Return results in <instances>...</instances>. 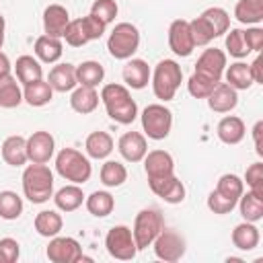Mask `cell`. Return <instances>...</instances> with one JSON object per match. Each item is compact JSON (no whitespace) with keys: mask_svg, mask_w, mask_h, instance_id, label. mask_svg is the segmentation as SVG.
I'll return each mask as SVG.
<instances>
[{"mask_svg":"<svg viewBox=\"0 0 263 263\" xmlns=\"http://www.w3.org/2000/svg\"><path fill=\"white\" fill-rule=\"evenodd\" d=\"M105 247H107V253L113 257V259H119V261H129L136 257L138 253V247H136V240H134V234H132V228L119 224V226H113L107 236H105Z\"/></svg>","mask_w":263,"mask_h":263,"instance_id":"cell-8","label":"cell"},{"mask_svg":"<svg viewBox=\"0 0 263 263\" xmlns=\"http://www.w3.org/2000/svg\"><path fill=\"white\" fill-rule=\"evenodd\" d=\"M117 2L115 0H95L90 6V14H95L99 21H103L105 25L113 23L117 16Z\"/></svg>","mask_w":263,"mask_h":263,"instance_id":"cell-45","label":"cell"},{"mask_svg":"<svg viewBox=\"0 0 263 263\" xmlns=\"http://www.w3.org/2000/svg\"><path fill=\"white\" fill-rule=\"evenodd\" d=\"M238 210H240V216L247 220V222H259L263 218V199L257 197L255 193H245L238 197Z\"/></svg>","mask_w":263,"mask_h":263,"instance_id":"cell-36","label":"cell"},{"mask_svg":"<svg viewBox=\"0 0 263 263\" xmlns=\"http://www.w3.org/2000/svg\"><path fill=\"white\" fill-rule=\"evenodd\" d=\"M10 60H8V55L6 53H2L0 51V76H6V74H10Z\"/></svg>","mask_w":263,"mask_h":263,"instance_id":"cell-53","label":"cell"},{"mask_svg":"<svg viewBox=\"0 0 263 263\" xmlns=\"http://www.w3.org/2000/svg\"><path fill=\"white\" fill-rule=\"evenodd\" d=\"M55 171L62 179L66 181H72L76 185H82L90 179L92 175V166H90V160L74 150V148H62L55 156Z\"/></svg>","mask_w":263,"mask_h":263,"instance_id":"cell-3","label":"cell"},{"mask_svg":"<svg viewBox=\"0 0 263 263\" xmlns=\"http://www.w3.org/2000/svg\"><path fill=\"white\" fill-rule=\"evenodd\" d=\"M234 205H236V201H234V199H230V197H226V195L218 193L216 189L208 195V208H210L214 214H228V212H232V210H234Z\"/></svg>","mask_w":263,"mask_h":263,"instance_id":"cell-47","label":"cell"},{"mask_svg":"<svg viewBox=\"0 0 263 263\" xmlns=\"http://www.w3.org/2000/svg\"><path fill=\"white\" fill-rule=\"evenodd\" d=\"M55 152V140L49 132H33L29 138H27V158L31 162H39V164H45L51 160Z\"/></svg>","mask_w":263,"mask_h":263,"instance_id":"cell-11","label":"cell"},{"mask_svg":"<svg viewBox=\"0 0 263 263\" xmlns=\"http://www.w3.org/2000/svg\"><path fill=\"white\" fill-rule=\"evenodd\" d=\"M261 64H263V60L257 55L255 60H253V64L249 66V70H251V76H253V82H261L263 80V72H261Z\"/></svg>","mask_w":263,"mask_h":263,"instance_id":"cell-51","label":"cell"},{"mask_svg":"<svg viewBox=\"0 0 263 263\" xmlns=\"http://www.w3.org/2000/svg\"><path fill=\"white\" fill-rule=\"evenodd\" d=\"M49 86L55 92H70L76 88L78 80H76V66L72 64H58L49 70V78H47Z\"/></svg>","mask_w":263,"mask_h":263,"instance_id":"cell-20","label":"cell"},{"mask_svg":"<svg viewBox=\"0 0 263 263\" xmlns=\"http://www.w3.org/2000/svg\"><path fill=\"white\" fill-rule=\"evenodd\" d=\"M150 74H152L150 72V66L144 60H138V58H129L127 64L123 66V72H121L123 82L129 88H136V90L144 88L150 82Z\"/></svg>","mask_w":263,"mask_h":263,"instance_id":"cell-19","label":"cell"},{"mask_svg":"<svg viewBox=\"0 0 263 263\" xmlns=\"http://www.w3.org/2000/svg\"><path fill=\"white\" fill-rule=\"evenodd\" d=\"M23 193L31 203H45L53 195V173L47 164L33 162L23 171Z\"/></svg>","mask_w":263,"mask_h":263,"instance_id":"cell-2","label":"cell"},{"mask_svg":"<svg viewBox=\"0 0 263 263\" xmlns=\"http://www.w3.org/2000/svg\"><path fill=\"white\" fill-rule=\"evenodd\" d=\"M14 72H16V80L23 86L29 84V82H35V80H41L43 78V68H41L39 60L33 58V55H21V58H16Z\"/></svg>","mask_w":263,"mask_h":263,"instance_id":"cell-25","label":"cell"},{"mask_svg":"<svg viewBox=\"0 0 263 263\" xmlns=\"http://www.w3.org/2000/svg\"><path fill=\"white\" fill-rule=\"evenodd\" d=\"M226 49L236 60L247 58L251 53V49H249V45L245 41V31L242 29H230V33L226 35Z\"/></svg>","mask_w":263,"mask_h":263,"instance_id":"cell-44","label":"cell"},{"mask_svg":"<svg viewBox=\"0 0 263 263\" xmlns=\"http://www.w3.org/2000/svg\"><path fill=\"white\" fill-rule=\"evenodd\" d=\"M232 245L240 251H253L259 240H261V234H259V228L255 226V222H242V224H236L234 230H232Z\"/></svg>","mask_w":263,"mask_h":263,"instance_id":"cell-24","label":"cell"},{"mask_svg":"<svg viewBox=\"0 0 263 263\" xmlns=\"http://www.w3.org/2000/svg\"><path fill=\"white\" fill-rule=\"evenodd\" d=\"M216 191L222 193V195H226V197H230V199H234V201H238V197L245 191V181L240 177L232 175V173H226V175H222L218 179Z\"/></svg>","mask_w":263,"mask_h":263,"instance_id":"cell-40","label":"cell"},{"mask_svg":"<svg viewBox=\"0 0 263 263\" xmlns=\"http://www.w3.org/2000/svg\"><path fill=\"white\" fill-rule=\"evenodd\" d=\"M84 203H86V210L97 218L109 216L115 208V199L109 191H92L88 197H84Z\"/></svg>","mask_w":263,"mask_h":263,"instance_id":"cell-35","label":"cell"},{"mask_svg":"<svg viewBox=\"0 0 263 263\" xmlns=\"http://www.w3.org/2000/svg\"><path fill=\"white\" fill-rule=\"evenodd\" d=\"M4 29H6V21L0 14V49H2V43H4Z\"/></svg>","mask_w":263,"mask_h":263,"instance_id":"cell-54","label":"cell"},{"mask_svg":"<svg viewBox=\"0 0 263 263\" xmlns=\"http://www.w3.org/2000/svg\"><path fill=\"white\" fill-rule=\"evenodd\" d=\"M201 16L212 25L216 37L228 33V27H230V14H228L224 8H220V6H210V8H205V10L201 12Z\"/></svg>","mask_w":263,"mask_h":263,"instance_id":"cell-39","label":"cell"},{"mask_svg":"<svg viewBox=\"0 0 263 263\" xmlns=\"http://www.w3.org/2000/svg\"><path fill=\"white\" fill-rule=\"evenodd\" d=\"M23 214V197L14 191H0V218L16 220Z\"/></svg>","mask_w":263,"mask_h":263,"instance_id":"cell-38","label":"cell"},{"mask_svg":"<svg viewBox=\"0 0 263 263\" xmlns=\"http://www.w3.org/2000/svg\"><path fill=\"white\" fill-rule=\"evenodd\" d=\"M152 78V90L154 97L160 101H171L177 92V88L181 86L183 80V70L175 60H160L154 68V72L150 74Z\"/></svg>","mask_w":263,"mask_h":263,"instance_id":"cell-4","label":"cell"},{"mask_svg":"<svg viewBox=\"0 0 263 263\" xmlns=\"http://www.w3.org/2000/svg\"><path fill=\"white\" fill-rule=\"evenodd\" d=\"M234 16L242 25H259L263 21V0H238Z\"/></svg>","mask_w":263,"mask_h":263,"instance_id":"cell-31","label":"cell"},{"mask_svg":"<svg viewBox=\"0 0 263 263\" xmlns=\"http://www.w3.org/2000/svg\"><path fill=\"white\" fill-rule=\"evenodd\" d=\"M162 228H164V218L158 210L146 208V210L138 212V216L134 220V230H132L138 251L148 249L154 242V238L160 234Z\"/></svg>","mask_w":263,"mask_h":263,"instance_id":"cell-6","label":"cell"},{"mask_svg":"<svg viewBox=\"0 0 263 263\" xmlns=\"http://www.w3.org/2000/svg\"><path fill=\"white\" fill-rule=\"evenodd\" d=\"M70 23V14L62 4H49L43 10V31L49 37H64V31Z\"/></svg>","mask_w":263,"mask_h":263,"instance_id":"cell-17","label":"cell"},{"mask_svg":"<svg viewBox=\"0 0 263 263\" xmlns=\"http://www.w3.org/2000/svg\"><path fill=\"white\" fill-rule=\"evenodd\" d=\"M245 41L251 51H261L263 47V29L261 27H251L245 31Z\"/></svg>","mask_w":263,"mask_h":263,"instance_id":"cell-50","label":"cell"},{"mask_svg":"<svg viewBox=\"0 0 263 263\" xmlns=\"http://www.w3.org/2000/svg\"><path fill=\"white\" fill-rule=\"evenodd\" d=\"M127 181V168L117 160H107L101 166V183L105 187H119Z\"/></svg>","mask_w":263,"mask_h":263,"instance_id":"cell-37","label":"cell"},{"mask_svg":"<svg viewBox=\"0 0 263 263\" xmlns=\"http://www.w3.org/2000/svg\"><path fill=\"white\" fill-rule=\"evenodd\" d=\"M51 97H53V88L43 78L35 80V82H29L23 88V101H27L31 107H43L51 101Z\"/></svg>","mask_w":263,"mask_h":263,"instance_id":"cell-26","label":"cell"},{"mask_svg":"<svg viewBox=\"0 0 263 263\" xmlns=\"http://www.w3.org/2000/svg\"><path fill=\"white\" fill-rule=\"evenodd\" d=\"M47 259L53 263H78L82 259L88 261V257L82 255V247L72 236H51L47 245Z\"/></svg>","mask_w":263,"mask_h":263,"instance_id":"cell-9","label":"cell"},{"mask_svg":"<svg viewBox=\"0 0 263 263\" xmlns=\"http://www.w3.org/2000/svg\"><path fill=\"white\" fill-rule=\"evenodd\" d=\"M261 132H263V121H257L255 127H253V138H255V148H257V154L259 156L263 154V148H261Z\"/></svg>","mask_w":263,"mask_h":263,"instance_id":"cell-52","label":"cell"},{"mask_svg":"<svg viewBox=\"0 0 263 263\" xmlns=\"http://www.w3.org/2000/svg\"><path fill=\"white\" fill-rule=\"evenodd\" d=\"M33 49H35L37 60H41V62H45V64H53V62H58V60L62 58V51H64L62 41H60L58 37H49V35H41V37H37Z\"/></svg>","mask_w":263,"mask_h":263,"instance_id":"cell-28","label":"cell"},{"mask_svg":"<svg viewBox=\"0 0 263 263\" xmlns=\"http://www.w3.org/2000/svg\"><path fill=\"white\" fill-rule=\"evenodd\" d=\"M82 23H84V27H86V33H88L90 41H92V39H101L103 33H105V29H107V25H105L103 21H99L95 14L82 16Z\"/></svg>","mask_w":263,"mask_h":263,"instance_id":"cell-49","label":"cell"},{"mask_svg":"<svg viewBox=\"0 0 263 263\" xmlns=\"http://www.w3.org/2000/svg\"><path fill=\"white\" fill-rule=\"evenodd\" d=\"M148 185L152 193L164 199L166 203H181L185 199V185L175 177V173L158 179H148Z\"/></svg>","mask_w":263,"mask_h":263,"instance_id":"cell-14","label":"cell"},{"mask_svg":"<svg viewBox=\"0 0 263 263\" xmlns=\"http://www.w3.org/2000/svg\"><path fill=\"white\" fill-rule=\"evenodd\" d=\"M21 255V245L14 238H0V263H14Z\"/></svg>","mask_w":263,"mask_h":263,"instance_id":"cell-48","label":"cell"},{"mask_svg":"<svg viewBox=\"0 0 263 263\" xmlns=\"http://www.w3.org/2000/svg\"><path fill=\"white\" fill-rule=\"evenodd\" d=\"M150 247H154V255L158 259L168 261V263L179 261L185 255V249H187L185 247V238L179 232L168 230V228H162L160 234L154 238V242Z\"/></svg>","mask_w":263,"mask_h":263,"instance_id":"cell-10","label":"cell"},{"mask_svg":"<svg viewBox=\"0 0 263 263\" xmlns=\"http://www.w3.org/2000/svg\"><path fill=\"white\" fill-rule=\"evenodd\" d=\"M142 129L150 140H164L173 127V113L160 103H152L142 111Z\"/></svg>","mask_w":263,"mask_h":263,"instance_id":"cell-7","label":"cell"},{"mask_svg":"<svg viewBox=\"0 0 263 263\" xmlns=\"http://www.w3.org/2000/svg\"><path fill=\"white\" fill-rule=\"evenodd\" d=\"M216 134L220 138V142L228 144V146H234L238 142H242L245 134H247V127H245V121L236 115H226L220 119L218 127H216Z\"/></svg>","mask_w":263,"mask_h":263,"instance_id":"cell-21","label":"cell"},{"mask_svg":"<svg viewBox=\"0 0 263 263\" xmlns=\"http://www.w3.org/2000/svg\"><path fill=\"white\" fill-rule=\"evenodd\" d=\"M224 76H226V82L234 88V90H247L251 88L255 82H253V76H251V70L245 62H234L230 64L226 70H224Z\"/></svg>","mask_w":263,"mask_h":263,"instance_id":"cell-33","label":"cell"},{"mask_svg":"<svg viewBox=\"0 0 263 263\" xmlns=\"http://www.w3.org/2000/svg\"><path fill=\"white\" fill-rule=\"evenodd\" d=\"M105 78V68L99 62H82L80 66H76V80L80 86H92L97 88Z\"/></svg>","mask_w":263,"mask_h":263,"instance_id":"cell-34","label":"cell"},{"mask_svg":"<svg viewBox=\"0 0 263 263\" xmlns=\"http://www.w3.org/2000/svg\"><path fill=\"white\" fill-rule=\"evenodd\" d=\"M64 39H66V43L72 45V47H82V45H86V43L90 41L82 18H74V21L68 23L66 31H64Z\"/></svg>","mask_w":263,"mask_h":263,"instance_id":"cell-42","label":"cell"},{"mask_svg":"<svg viewBox=\"0 0 263 263\" xmlns=\"http://www.w3.org/2000/svg\"><path fill=\"white\" fill-rule=\"evenodd\" d=\"M2 158L10 166H23L27 158V140L23 136H8L2 142Z\"/></svg>","mask_w":263,"mask_h":263,"instance_id":"cell-23","label":"cell"},{"mask_svg":"<svg viewBox=\"0 0 263 263\" xmlns=\"http://www.w3.org/2000/svg\"><path fill=\"white\" fill-rule=\"evenodd\" d=\"M86 154L95 160H103L113 152V138L107 132H92L84 142Z\"/></svg>","mask_w":263,"mask_h":263,"instance_id":"cell-27","label":"cell"},{"mask_svg":"<svg viewBox=\"0 0 263 263\" xmlns=\"http://www.w3.org/2000/svg\"><path fill=\"white\" fill-rule=\"evenodd\" d=\"M168 47L173 49V53H177L181 58L191 55V51L195 49V43H193L189 21L177 18V21L171 23V27H168Z\"/></svg>","mask_w":263,"mask_h":263,"instance_id":"cell-12","label":"cell"},{"mask_svg":"<svg viewBox=\"0 0 263 263\" xmlns=\"http://www.w3.org/2000/svg\"><path fill=\"white\" fill-rule=\"evenodd\" d=\"M23 103V90L12 74L0 76V107L14 109Z\"/></svg>","mask_w":263,"mask_h":263,"instance_id":"cell-30","label":"cell"},{"mask_svg":"<svg viewBox=\"0 0 263 263\" xmlns=\"http://www.w3.org/2000/svg\"><path fill=\"white\" fill-rule=\"evenodd\" d=\"M236 103H238V95L228 82H218L214 90L208 95V105L216 113H230L236 107Z\"/></svg>","mask_w":263,"mask_h":263,"instance_id":"cell-18","label":"cell"},{"mask_svg":"<svg viewBox=\"0 0 263 263\" xmlns=\"http://www.w3.org/2000/svg\"><path fill=\"white\" fill-rule=\"evenodd\" d=\"M216 84H218L216 80H212V78H208V76H203L199 72H193L191 78L187 80V90L195 99H208V95L214 90Z\"/></svg>","mask_w":263,"mask_h":263,"instance_id":"cell-41","label":"cell"},{"mask_svg":"<svg viewBox=\"0 0 263 263\" xmlns=\"http://www.w3.org/2000/svg\"><path fill=\"white\" fill-rule=\"evenodd\" d=\"M117 150L127 162H140L148 152V142L140 132H125L117 142Z\"/></svg>","mask_w":263,"mask_h":263,"instance_id":"cell-15","label":"cell"},{"mask_svg":"<svg viewBox=\"0 0 263 263\" xmlns=\"http://www.w3.org/2000/svg\"><path fill=\"white\" fill-rule=\"evenodd\" d=\"M140 47V31L132 23H117L107 39V49L115 60H129Z\"/></svg>","mask_w":263,"mask_h":263,"instance_id":"cell-5","label":"cell"},{"mask_svg":"<svg viewBox=\"0 0 263 263\" xmlns=\"http://www.w3.org/2000/svg\"><path fill=\"white\" fill-rule=\"evenodd\" d=\"M62 226H64V220L55 210H43L35 216V230L45 238L58 236Z\"/></svg>","mask_w":263,"mask_h":263,"instance_id":"cell-32","label":"cell"},{"mask_svg":"<svg viewBox=\"0 0 263 263\" xmlns=\"http://www.w3.org/2000/svg\"><path fill=\"white\" fill-rule=\"evenodd\" d=\"M70 107L80 115L92 113L99 107V92L92 86H80L78 84L70 95Z\"/></svg>","mask_w":263,"mask_h":263,"instance_id":"cell-22","label":"cell"},{"mask_svg":"<svg viewBox=\"0 0 263 263\" xmlns=\"http://www.w3.org/2000/svg\"><path fill=\"white\" fill-rule=\"evenodd\" d=\"M101 101L105 105L107 115L121 125L132 123L138 117V105L129 95V88L123 84H105L101 88Z\"/></svg>","mask_w":263,"mask_h":263,"instance_id":"cell-1","label":"cell"},{"mask_svg":"<svg viewBox=\"0 0 263 263\" xmlns=\"http://www.w3.org/2000/svg\"><path fill=\"white\" fill-rule=\"evenodd\" d=\"M142 160H144V171H146L148 179H158V177H166V175L175 173V160L164 150L146 152V156Z\"/></svg>","mask_w":263,"mask_h":263,"instance_id":"cell-16","label":"cell"},{"mask_svg":"<svg viewBox=\"0 0 263 263\" xmlns=\"http://www.w3.org/2000/svg\"><path fill=\"white\" fill-rule=\"evenodd\" d=\"M53 201H55V208L58 210H62V212H74V210H78L84 203V193H82V189L76 183H72V185L62 187L53 195Z\"/></svg>","mask_w":263,"mask_h":263,"instance_id":"cell-29","label":"cell"},{"mask_svg":"<svg viewBox=\"0 0 263 263\" xmlns=\"http://www.w3.org/2000/svg\"><path fill=\"white\" fill-rule=\"evenodd\" d=\"M226 70V53L218 47H208L203 49V53L197 58V64H195V72L220 82L222 80V74Z\"/></svg>","mask_w":263,"mask_h":263,"instance_id":"cell-13","label":"cell"},{"mask_svg":"<svg viewBox=\"0 0 263 263\" xmlns=\"http://www.w3.org/2000/svg\"><path fill=\"white\" fill-rule=\"evenodd\" d=\"M245 181L249 191L263 199V162H253L245 173Z\"/></svg>","mask_w":263,"mask_h":263,"instance_id":"cell-46","label":"cell"},{"mask_svg":"<svg viewBox=\"0 0 263 263\" xmlns=\"http://www.w3.org/2000/svg\"><path fill=\"white\" fill-rule=\"evenodd\" d=\"M189 27H191V35H193V43H195V47H197V45H208V43L216 37L212 25H210L201 14L195 16L193 21H189Z\"/></svg>","mask_w":263,"mask_h":263,"instance_id":"cell-43","label":"cell"}]
</instances>
